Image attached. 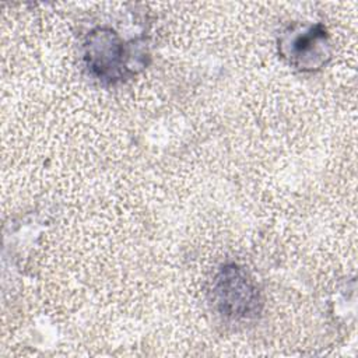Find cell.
I'll return each instance as SVG.
<instances>
[{
	"label": "cell",
	"instance_id": "obj_1",
	"mask_svg": "<svg viewBox=\"0 0 358 358\" xmlns=\"http://www.w3.org/2000/svg\"><path fill=\"white\" fill-rule=\"evenodd\" d=\"M148 50L141 39H124L110 27H96L84 39L83 62L90 76L116 84L136 76L147 64Z\"/></svg>",
	"mask_w": 358,
	"mask_h": 358
},
{
	"label": "cell",
	"instance_id": "obj_3",
	"mask_svg": "<svg viewBox=\"0 0 358 358\" xmlns=\"http://www.w3.org/2000/svg\"><path fill=\"white\" fill-rule=\"evenodd\" d=\"M280 56L299 71H316L331 59V41L322 24H292L278 39Z\"/></svg>",
	"mask_w": 358,
	"mask_h": 358
},
{
	"label": "cell",
	"instance_id": "obj_2",
	"mask_svg": "<svg viewBox=\"0 0 358 358\" xmlns=\"http://www.w3.org/2000/svg\"><path fill=\"white\" fill-rule=\"evenodd\" d=\"M210 298L214 309L234 322L250 320L262 312V291L253 275L238 263H225L215 273Z\"/></svg>",
	"mask_w": 358,
	"mask_h": 358
}]
</instances>
